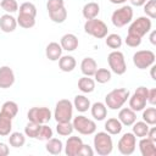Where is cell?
Wrapping results in <instances>:
<instances>
[{"instance_id":"obj_1","label":"cell","mask_w":156,"mask_h":156,"mask_svg":"<svg viewBox=\"0 0 156 156\" xmlns=\"http://www.w3.org/2000/svg\"><path fill=\"white\" fill-rule=\"evenodd\" d=\"M130 93L128 89L124 88H117L107 93L105 96V105L110 110H119L128 100Z\"/></svg>"},{"instance_id":"obj_2","label":"cell","mask_w":156,"mask_h":156,"mask_svg":"<svg viewBox=\"0 0 156 156\" xmlns=\"http://www.w3.org/2000/svg\"><path fill=\"white\" fill-rule=\"evenodd\" d=\"M94 151L100 156H107L113 150V141L107 132H98L93 140Z\"/></svg>"},{"instance_id":"obj_3","label":"cell","mask_w":156,"mask_h":156,"mask_svg":"<svg viewBox=\"0 0 156 156\" xmlns=\"http://www.w3.org/2000/svg\"><path fill=\"white\" fill-rule=\"evenodd\" d=\"M54 118L56 122H71L73 118V104L68 99H61L56 102Z\"/></svg>"},{"instance_id":"obj_4","label":"cell","mask_w":156,"mask_h":156,"mask_svg":"<svg viewBox=\"0 0 156 156\" xmlns=\"http://www.w3.org/2000/svg\"><path fill=\"white\" fill-rule=\"evenodd\" d=\"M84 32L96 39H104L108 33V28L104 21L98 20V18H91V20L85 21Z\"/></svg>"},{"instance_id":"obj_5","label":"cell","mask_w":156,"mask_h":156,"mask_svg":"<svg viewBox=\"0 0 156 156\" xmlns=\"http://www.w3.org/2000/svg\"><path fill=\"white\" fill-rule=\"evenodd\" d=\"M133 9L132 6L129 5H124L117 10H115L112 12V16H111V22L115 27L117 28H121V27H124L127 26L128 23L132 22L133 20Z\"/></svg>"},{"instance_id":"obj_6","label":"cell","mask_w":156,"mask_h":156,"mask_svg":"<svg viewBox=\"0 0 156 156\" xmlns=\"http://www.w3.org/2000/svg\"><path fill=\"white\" fill-rule=\"evenodd\" d=\"M72 126H73V129L82 135H91L96 132V123L83 115L76 116L72 121Z\"/></svg>"},{"instance_id":"obj_7","label":"cell","mask_w":156,"mask_h":156,"mask_svg":"<svg viewBox=\"0 0 156 156\" xmlns=\"http://www.w3.org/2000/svg\"><path fill=\"white\" fill-rule=\"evenodd\" d=\"M151 27H152L151 20L146 16H141L130 23V26L128 28V34L143 38L145 34H147L151 30Z\"/></svg>"},{"instance_id":"obj_8","label":"cell","mask_w":156,"mask_h":156,"mask_svg":"<svg viewBox=\"0 0 156 156\" xmlns=\"http://www.w3.org/2000/svg\"><path fill=\"white\" fill-rule=\"evenodd\" d=\"M107 62H108V66H110L111 71L113 73H116L117 76H122V74L126 73L127 63H126V58H124L123 52H121L118 50H113L112 52L108 54Z\"/></svg>"},{"instance_id":"obj_9","label":"cell","mask_w":156,"mask_h":156,"mask_svg":"<svg viewBox=\"0 0 156 156\" xmlns=\"http://www.w3.org/2000/svg\"><path fill=\"white\" fill-rule=\"evenodd\" d=\"M147 91L149 89L146 87H139L136 88V90L134 91V94L129 98V107L138 112V111H143L146 107V102H147Z\"/></svg>"},{"instance_id":"obj_10","label":"cell","mask_w":156,"mask_h":156,"mask_svg":"<svg viewBox=\"0 0 156 156\" xmlns=\"http://www.w3.org/2000/svg\"><path fill=\"white\" fill-rule=\"evenodd\" d=\"M156 56L151 50H139L133 55V63L139 69H146L155 63Z\"/></svg>"},{"instance_id":"obj_11","label":"cell","mask_w":156,"mask_h":156,"mask_svg":"<svg viewBox=\"0 0 156 156\" xmlns=\"http://www.w3.org/2000/svg\"><path fill=\"white\" fill-rule=\"evenodd\" d=\"M52 117V113L50 111L49 107H32L28 110L27 112V118L28 121H32V122H35V123H39V124H45L48 123Z\"/></svg>"},{"instance_id":"obj_12","label":"cell","mask_w":156,"mask_h":156,"mask_svg":"<svg viewBox=\"0 0 156 156\" xmlns=\"http://www.w3.org/2000/svg\"><path fill=\"white\" fill-rule=\"evenodd\" d=\"M135 147H136V136L132 132L124 133L121 136V139L118 140V144H117L118 151L122 155H126V156L132 155L135 151Z\"/></svg>"},{"instance_id":"obj_13","label":"cell","mask_w":156,"mask_h":156,"mask_svg":"<svg viewBox=\"0 0 156 156\" xmlns=\"http://www.w3.org/2000/svg\"><path fill=\"white\" fill-rule=\"evenodd\" d=\"M83 146V141L79 136H69L65 145V154L67 156H78L79 151Z\"/></svg>"},{"instance_id":"obj_14","label":"cell","mask_w":156,"mask_h":156,"mask_svg":"<svg viewBox=\"0 0 156 156\" xmlns=\"http://www.w3.org/2000/svg\"><path fill=\"white\" fill-rule=\"evenodd\" d=\"M15 83V73L11 67L1 66L0 67V88L7 89L12 87Z\"/></svg>"},{"instance_id":"obj_15","label":"cell","mask_w":156,"mask_h":156,"mask_svg":"<svg viewBox=\"0 0 156 156\" xmlns=\"http://www.w3.org/2000/svg\"><path fill=\"white\" fill-rule=\"evenodd\" d=\"M118 121L122 123V126L130 127L136 121V112L130 107H121L118 112Z\"/></svg>"},{"instance_id":"obj_16","label":"cell","mask_w":156,"mask_h":156,"mask_svg":"<svg viewBox=\"0 0 156 156\" xmlns=\"http://www.w3.org/2000/svg\"><path fill=\"white\" fill-rule=\"evenodd\" d=\"M138 145H139V150H140L141 156H156L155 141H152V140L149 139L147 136L140 138Z\"/></svg>"},{"instance_id":"obj_17","label":"cell","mask_w":156,"mask_h":156,"mask_svg":"<svg viewBox=\"0 0 156 156\" xmlns=\"http://www.w3.org/2000/svg\"><path fill=\"white\" fill-rule=\"evenodd\" d=\"M17 27V20L11 13L0 16V29L4 33H12Z\"/></svg>"},{"instance_id":"obj_18","label":"cell","mask_w":156,"mask_h":156,"mask_svg":"<svg viewBox=\"0 0 156 156\" xmlns=\"http://www.w3.org/2000/svg\"><path fill=\"white\" fill-rule=\"evenodd\" d=\"M78 44H79L78 38L72 33H67L62 35L60 40V45L62 50H66V51H74L78 48Z\"/></svg>"},{"instance_id":"obj_19","label":"cell","mask_w":156,"mask_h":156,"mask_svg":"<svg viewBox=\"0 0 156 156\" xmlns=\"http://www.w3.org/2000/svg\"><path fill=\"white\" fill-rule=\"evenodd\" d=\"M45 55L50 61H58V58L62 56V48L58 43L51 41L46 45Z\"/></svg>"},{"instance_id":"obj_20","label":"cell","mask_w":156,"mask_h":156,"mask_svg":"<svg viewBox=\"0 0 156 156\" xmlns=\"http://www.w3.org/2000/svg\"><path fill=\"white\" fill-rule=\"evenodd\" d=\"M98 69V63L93 57H84L80 62V71L84 76L93 77L95 71Z\"/></svg>"},{"instance_id":"obj_21","label":"cell","mask_w":156,"mask_h":156,"mask_svg":"<svg viewBox=\"0 0 156 156\" xmlns=\"http://www.w3.org/2000/svg\"><path fill=\"white\" fill-rule=\"evenodd\" d=\"M90 112L91 116L94 117V119L96 121H104L107 116V107L104 102H94L93 105H90Z\"/></svg>"},{"instance_id":"obj_22","label":"cell","mask_w":156,"mask_h":156,"mask_svg":"<svg viewBox=\"0 0 156 156\" xmlns=\"http://www.w3.org/2000/svg\"><path fill=\"white\" fill-rule=\"evenodd\" d=\"M82 13H83V17H84L85 20L96 18L98 15L100 13V5H99L98 2H94V1L87 2V4L83 6Z\"/></svg>"},{"instance_id":"obj_23","label":"cell","mask_w":156,"mask_h":156,"mask_svg":"<svg viewBox=\"0 0 156 156\" xmlns=\"http://www.w3.org/2000/svg\"><path fill=\"white\" fill-rule=\"evenodd\" d=\"M77 66L76 58L71 55H63L58 58V67L62 72H72Z\"/></svg>"},{"instance_id":"obj_24","label":"cell","mask_w":156,"mask_h":156,"mask_svg":"<svg viewBox=\"0 0 156 156\" xmlns=\"http://www.w3.org/2000/svg\"><path fill=\"white\" fill-rule=\"evenodd\" d=\"M105 132H107L110 135H117L122 132V123L118 121V118H108L106 122H105Z\"/></svg>"},{"instance_id":"obj_25","label":"cell","mask_w":156,"mask_h":156,"mask_svg":"<svg viewBox=\"0 0 156 156\" xmlns=\"http://www.w3.org/2000/svg\"><path fill=\"white\" fill-rule=\"evenodd\" d=\"M78 89L84 94L93 93L95 90V80L88 76H84L78 80Z\"/></svg>"},{"instance_id":"obj_26","label":"cell","mask_w":156,"mask_h":156,"mask_svg":"<svg viewBox=\"0 0 156 156\" xmlns=\"http://www.w3.org/2000/svg\"><path fill=\"white\" fill-rule=\"evenodd\" d=\"M73 107L78 112H87L90 108V100L85 95H76L73 100Z\"/></svg>"},{"instance_id":"obj_27","label":"cell","mask_w":156,"mask_h":156,"mask_svg":"<svg viewBox=\"0 0 156 156\" xmlns=\"http://www.w3.org/2000/svg\"><path fill=\"white\" fill-rule=\"evenodd\" d=\"M11 130H12V118L0 112V136L10 135Z\"/></svg>"},{"instance_id":"obj_28","label":"cell","mask_w":156,"mask_h":156,"mask_svg":"<svg viewBox=\"0 0 156 156\" xmlns=\"http://www.w3.org/2000/svg\"><path fill=\"white\" fill-rule=\"evenodd\" d=\"M45 149L49 154L51 155H60L62 152V149H63V144L60 139H56V138H51L48 140L46 145H45Z\"/></svg>"},{"instance_id":"obj_29","label":"cell","mask_w":156,"mask_h":156,"mask_svg":"<svg viewBox=\"0 0 156 156\" xmlns=\"http://www.w3.org/2000/svg\"><path fill=\"white\" fill-rule=\"evenodd\" d=\"M133 127V134L136 136V138H144V136H146V134H147V132H149V128H150V126L147 124V123H145L144 121H139V122H134L133 124H132Z\"/></svg>"},{"instance_id":"obj_30","label":"cell","mask_w":156,"mask_h":156,"mask_svg":"<svg viewBox=\"0 0 156 156\" xmlns=\"http://www.w3.org/2000/svg\"><path fill=\"white\" fill-rule=\"evenodd\" d=\"M9 144L12 147H16V149L22 147L26 144V136H24V134L21 133V132H12V133H10Z\"/></svg>"},{"instance_id":"obj_31","label":"cell","mask_w":156,"mask_h":156,"mask_svg":"<svg viewBox=\"0 0 156 156\" xmlns=\"http://www.w3.org/2000/svg\"><path fill=\"white\" fill-rule=\"evenodd\" d=\"M2 113H5L6 116H9L10 118H15L16 115L18 113V105L15 101H5L1 106V111Z\"/></svg>"},{"instance_id":"obj_32","label":"cell","mask_w":156,"mask_h":156,"mask_svg":"<svg viewBox=\"0 0 156 156\" xmlns=\"http://www.w3.org/2000/svg\"><path fill=\"white\" fill-rule=\"evenodd\" d=\"M17 20V24L24 29H29L32 27L35 26V17L29 16V15H24V13H18Z\"/></svg>"},{"instance_id":"obj_33","label":"cell","mask_w":156,"mask_h":156,"mask_svg":"<svg viewBox=\"0 0 156 156\" xmlns=\"http://www.w3.org/2000/svg\"><path fill=\"white\" fill-rule=\"evenodd\" d=\"M105 43L106 45L110 48V49H119L123 44V40H122V37L119 34H116V33H112V34H107L105 37Z\"/></svg>"},{"instance_id":"obj_34","label":"cell","mask_w":156,"mask_h":156,"mask_svg":"<svg viewBox=\"0 0 156 156\" xmlns=\"http://www.w3.org/2000/svg\"><path fill=\"white\" fill-rule=\"evenodd\" d=\"M111 71L107 69V68H98L94 73V78H95V82L100 83V84H105L107 82L111 80Z\"/></svg>"},{"instance_id":"obj_35","label":"cell","mask_w":156,"mask_h":156,"mask_svg":"<svg viewBox=\"0 0 156 156\" xmlns=\"http://www.w3.org/2000/svg\"><path fill=\"white\" fill-rule=\"evenodd\" d=\"M141 118L149 126H155L156 124V108L155 107H146V108H144Z\"/></svg>"},{"instance_id":"obj_36","label":"cell","mask_w":156,"mask_h":156,"mask_svg":"<svg viewBox=\"0 0 156 156\" xmlns=\"http://www.w3.org/2000/svg\"><path fill=\"white\" fill-rule=\"evenodd\" d=\"M40 127H41V124L29 121V122L26 124V127H24V135H26V136H29V138H32V139H37L38 133H39V130H40Z\"/></svg>"},{"instance_id":"obj_37","label":"cell","mask_w":156,"mask_h":156,"mask_svg":"<svg viewBox=\"0 0 156 156\" xmlns=\"http://www.w3.org/2000/svg\"><path fill=\"white\" fill-rule=\"evenodd\" d=\"M73 126L72 122H57L56 124V132L61 136H68L73 133Z\"/></svg>"},{"instance_id":"obj_38","label":"cell","mask_w":156,"mask_h":156,"mask_svg":"<svg viewBox=\"0 0 156 156\" xmlns=\"http://www.w3.org/2000/svg\"><path fill=\"white\" fill-rule=\"evenodd\" d=\"M49 17L55 23H63L67 18V10H66V7H62V9H58L56 11L49 12Z\"/></svg>"},{"instance_id":"obj_39","label":"cell","mask_w":156,"mask_h":156,"mask_svg":"<svg viewBox=\"0 0 156 156\" xmlns=\"http://www.w3.org/2000/svg\"><path fill=\"white\" fill-rule=\"evenodd\" d=\"M144 12L150 20L156 18V0H147L144 5Z\"/></svg>"},{"instance_id":"obj_40","label":"cell","mask_w":156,"mask_h":156,"mask_svg":"<svg viewBox=\"0 0 156 156\" xmlns=\"http://www.w3.org/2000/svg\"><path fill=\"white\" fill-rule=\"evenodd\" d=\"M52 135H54V132H52L51 127H49V126L45 123V124H41V127H40V130H39V133H38L37 139L43 140V141H48L49 139H51V138H52Z\"/></svg>"},{"instance_id":"obj_41","label":"cell","mask_w":156,"mask_h":156,"mask_svg":"<svg viewBox=\"0 0 156 156\" xmlns=\"http://www.w3.org/2000/svg\"><path fill=\"white\" fill-rule=\"evenodd\" d=\"M0 6L6 13H13L18 10V4L16 0H1Z\"/></svg>"},{"instance_id":"obj_42","label":"cell","mask_w":156,"mask_h":156,"mask_svg":"<svg viewBox=\"0 0 156 156\" xmlns=\"http://www.w3.org/2000/svg\"><path fill=\"white\" fill-rule=\"evenodd\" d=\"M20 13H24V15H29V16L35 17L37 16V7L33 2L26 1V2L20 5Z\"/></svg>"},{"instance_id":"obj_43","label":"cell","mask_w":156,"mask_h":156,"mask_svg":"<svg viewBox=\"0 0 156 156\" xmlns=\"http://www.w3.org/2000/svg\"><path fill=\"white\" fill-rule=\"evenodd\" d=\"M62 7H65V1L63 0H48V2H46L48 12L56 11L58 9H62Z\"/></svg>"},{"instance_id":"obj_44","label":"cell","mask_w":156,"mask_h":156,"mask_svg":"<svg viewBox=\"0 0 156 156\" xmlns=\"http://www.w3.org/2000/svg\"><path fill=\"white\" fill-rule=\"evenodd\" d=\"M124 41H126V44H127L129 48H138V46L141 44V38L135 37V35L127 34V38L124 39Z\"/></svg>"},{"instance_id":"obj_45","label":"cell","mask_w":156,"mask_h":156,"mask_svg":"<svg viewBox=\"0 0 156 156\" xmlns=\"http://www.w3.org/2000/svg\"><path fill=\"white\" fill-rule=\"evenodd\" d=\"M93 155H94V150L91 149V146H89L87 144H83L78 156H93Z\"/></svg>"},{"instance_id":"obj_46","label":"cell","mask_w":156,"mask_h":156,"mask_svg":"<svg viewBox=\"0 0 156 156\" xmlns=\"http://www.w3.org/2000/svg\"><path fill=\"white\" fill-rule=\"evenodd\" d=\"M147 102L152 106L156 104V89L155 88L149 89V91H147Z\"/></svg>"},{"instance_id":"obj_47","label":"cell","mask_w":156,"mask_h":156,"mask_svg":"<svg viewBox=\"0 0 156 156\" xmlns=\"http://www.w3.org/2000/svg\"><path fill=\"white\" fill-rule=\"evenodd\" d=\"M9 154H10V149H9L7 144L0 143V156H7Z\"/></svg>"},{"instance_id":"obj_48","label":"cell","mask_w":156,"mask_h":156,"mask_svg":"<svg viewBox=\"0 0 156 156\" xmlns=\"http://www.w3.org/2000/svg\"><path fill=\"white\" fill-rule=\"evenodd\" d=\"M146 136H147L149 139H151L152 141H155V143H156V128H155V127L149 128V132H147Z\"/></svg>"},{"instance_id":"obj_49","label":"cell","mask_w":156,"mask_h":156,"mask_svg":"<svg viewBox=\"0 0 156 156\" xmlns=\"http://www.w3.org/2000/svg\"><path fill=\"white\" fill-rule=\"evenodd\" d=\"M129 1H130V4H132L133 6L139 7V6H143L147 0H129Z\"/></svg>"},{"instance_id":"obj_50","label":"cell","mask_w":156,"mask_h":156,"mask_svg":"<svg viewBox=\"0 0 156 156\" xmlns=\"http://www.w3.org/2000/svg\"><path fill=\"white\" fill-rule=\"evenodd\" d=\"M156 32L155 30H152L151 32V34H150V43L152 44V45H156Z\"/></svg>"},{"instance_id":"obj_51","label":"cell","mask_w":156,"mask_h":156,"mask_svg":"<svg viewBox=\"0 0 156 156\" xmlns=\"http://www.w3.org/2000/svg\"><path fill=\"white\" fill-rule=\"evenodd\" d=\"M111 4H115V5H121V4H124L127 0H108Z\"/></svg>"},{"instance_id":"obj_52","label":"cell","mask_w":156,"mask_h":156,"mask_svg":"<svg viewBox=\"0 0 156 156\" xmlns=\"http://www.w3.org/2000/svg\"><path fill=\"white\" fill-rule=\"evenodd\" d=\"M155 68H156V66L152 65V66H151V78H152L154 80H156V77H155Z\"/></svg>"},{"instance_id":"obj_53","label":"cell","mask_w":156,"mask_h":156,"mask_svg":"<svg viewBox=\"0 0 156 156\" xmlns=\"http://www.w3.org/2000/svg\"><path fill=\"white\" fill-rule=\"evenodd\" d=\"M0 1H1V0H0Z\"/></svg>"}]
</instances>
